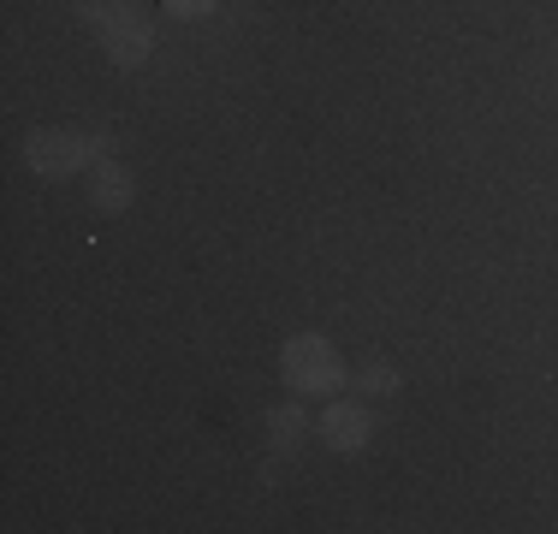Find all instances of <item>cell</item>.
<instances>
[{"instance_id": "8992f818", "label": "cell", "mask_w": 558, "mask_h": 534, "mask_svg": "<svg viewBox=\"0 0 558 534\" xmlns=\"http://www.w3.org/2000/svg\"><path fill=\"white\" fill-rule=\"evenodd\" d=\"M303 427H310V416H303L298 404H279V410H268V439H274V446H298V439H303Z\"/></svg>"}, {"instance_id": "3957f363", "label": "cell", "mask_w": 558, "mask_h": 534, "mask_svg": "<svg viewBox=\"0 0 558 534\" xmlns=\"http://www.w3.org/2000/svg\"><path fill=\"white\" fill-rule=\"evenodd\" d=\"M96 155H101V143L84 137V131H31V143H24V160H31L43 179H72V172H84Z\"/></svg>"}, {"instance_id": "5b68a950", "label": "cell", "mask_w": 558, "mask_h": 534, "mask_svg": "<svg viewBox=\"0 0 558 534\" xmlns=\"http://www.w3.org/2000/svg\"><path fill=\"white\" fill-rule=\"evenodd\" d=\"M89 203H96L101 214L131 208V172H125V167H113V160H101L96 179H89Z\"/></svg>"}, {"instance_id": "52a82bcc", "label": "cell", "mask_w": 558, "mask_h": 534, "mask_svg": "<svg viewBox=\"0 0 558 534\" xmlns=\"http://www.w3.org/2000/svg\"><path fill=\"white\" fill-rule=\"evenodd\" d=\"M356 386H363V392H375V398H387V392H398V374H392L387 363H363Z\"/></svg>"}, {"instance_id": "7a4b0ae2", "label": "cell", "mask_w": 558, "mask_h": 534, "mask_svg": "<svg viewBox=\"0 0 558 534\" xmlns=\"http://www.w3.org/2000/svg\"><path fill=\"white\" fill-rule=\"evenodd\" d=\"M279 374H286V386L298 398L339 392V386H344V363H339V351L322 339V332H298V339H286V351H279Z\"/></svg>"}, {"instance_id": "277c9868", "label": "cell", "mask_w": 558, "mask_h": 534, "mask_svg": "<svg viewBox=\"0 0 558 534\" xmlns=\"http://www.w3.org/2000/svg\"><path fill=\"white\" fill-rule=\"evenodd\" d=\"M368 434H375V422H368L363 404H327V410H322V446H333V451H363Z\"/></svg>"}, {"instance_id": "ba28073f", "label": "cell", "mask_w": 558, "mask_h": 534, "mask_svg": "<svg viewBox=\"0 0 558 534\" xmlns=\"http://www.w3.org/2000/svg\"><path fill=\"white\" fill-rule=\"evenodd\" d=\"M167 12H179V19H203V12H215V0H167Z\"/></svg>"}, {"instance_id": "6da1fadb", "label": "cell", "mask_w": 558, "mask_h": 534, "mask_svg": "<svg viewBox=\"0 0 558 534\" xmlns=\"http://www.w3.org/2000/svg\"><path fill=\"white\" fill-rule=\"evenodd\" d=\"M84 19L96 24L101 48H108L113 65H143L155 48V31H149V12L143 7H125V0H84Z\"/></svg>"}]
</instances>
